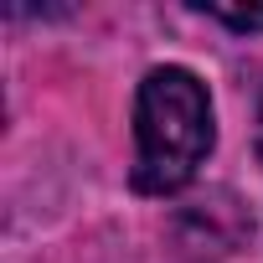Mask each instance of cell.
<instances>
[{
	"label": "cell",
	"mask_w": 263,
	"mask_h": 263,
	"mask_svg": "<svg viewBox=\"0 0 263 263\" xmlns=\"http://www.w3.org/2000/svg\"><path fill=\"white\" fill-rule=\"evenodd\" d=\"M135 186L150 196L181 191L212 155V98L196 72L155 67L135 103Z\"/></svg>",
	"instance_id": "cell-1"
},
{
	"label": "cell",
	"mask_w": 263,
	"mask_h": 263,
	"mask_svg": "<svg viewBox=\"0 0 263 263\" xmlns=\"http://www.w3.org/2000/svg\"><path fill=\"white\" fill-rule=\"evenodd\" d=\"M206 16H217L222 26H232V31H263V11H232V6H201Z\"/></svg>",
	"instance_id": "cell-2"
},
{
	"label": "cell",
	"mask_w": 263,
	"mask_h": 263,
	"mask_svg": "<svg viewBox=\"0 0 263 263\" xmlns=\"http://www.w3.org/2000/svg\"><path fill=\"white\" fill-rule=\"evenodd\" d=\"M258 160H263V108H258Z\"/></svg>",
	"instance_id": "cell-3"
}]
</instances>
